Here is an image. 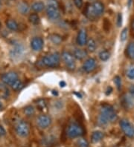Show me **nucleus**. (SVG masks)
Here are the masks:
<instances>
[{
  "label": "nucleus",
  "instance_id": "f257e3e1",
  "mask_svg": "<svg viewBox=\"0 0 134 147\" xmlns=\"http://www.w3.org/2000/svg\"><path fill=\"white\" fill-rule=\"evenodd\" d=\"M84 134H85V131H84V127L77 123H72L69 124L66 129V135L71 139L80 138Z\"/></svg>",
  "mask_w": 134,
  "mask_h": 147
},
{
  "label": "nucleus",
  "instance_id": "f03ea898",
  "mask_svg": "<svg viewBox=\"0 0 134 147\" xmlns=\"http://www.w3.org/2000/svg\"><path fill=\"white\" fill-rule=\"evenodd\" d=\"M100 115L104 116L110 122H114L118 118V115L115 111L114 108L110 104L104 103L101 106Z\"/></svg>",
  "mask_w": 134,
  "mask_h": 147
},
{
  "label": "nucleus",
  "instance_id": "7ed1b4c3",
  "mask_svg": "<svg viewBox=\"0 0 134 147\" xmlns=\"http://www.w3.org/2000/svg\"><path fill=\"white\" fill-rule=\"evenodd\" d=\"M42 63L48 68H56L60 65L61 56L59 53H53L42 58Z\"/></svg>",
  "mask_w": 134,
  "mask_h": 147
},
{
  "label": "nucleus",
  "instance_id": "20e7f679",
  "mask_svg": "<svg viewBox=\"0 0 134 147\" xmlns=\"http://www.w3.org/2000/svg\"><path fill=\"white\" fill-rule=\"evenodd\" d=\"M16 132L21 138H27L30 134V126L25 120H20L16 126Z\"/></svg>",
  "mask_w": 134,
  "mask_h": 147
},
{
  "label": "nucleus",
  "instance_id": "39448f33",
  "mask_svg": "<svg viewBox=\"0 0 134 147\" xmlns=\"http://www.w3.org/2000/svg\"><path fill=\"white\" fill-rule=\"evenodd\" d=\"M119 126L123 133L128 138H134V126L126 119L120 120Z\"/></svg>",
  "mask_w": 134,
  "mask_h": 147
},
{
  "label": "nucleus",
  "instance_id": "423d86ee",
  "mask_svg": "<svg viewBox=\"0 0 134 147\" xmlns=\"http://www.w3.org/2000/svg\"><path fill=\"white\" fill-rule=\"evenodd\" d=\"M61 57L68 69L71 71L75 70L76 68V63H75L74 56L71 53L68 51H63L61 54Z\"/></svg>",
  "mask_w": 134,
  "mask_h": 147
},
{
  "label": "nucleus",
  "instance_id": "0eeeda50",
  "mask_svg": "<svg viewBox=\"0 0 134 147\" xmlns=\"http://www.w3.org/2000/svg\"><path fill=\"white\" fill-rule=\"evenodd\" d=\"M52 121V118L49 115H41L37 119V124L40 129H46L51 126Z\"/></svg>",
  "mask_w": 134,
  "mask_h": 147
},
{
  "label": "nucleus",
  "instance_id": "6e6552de",
  "mask_svg": "<svg viewBox=\"0 0 134 147\" xmlns=\"http://www.w3.org/2000/svg\"><path fill=\"white\" fill-rule=\"evenodd\" d=\"M19 79L18 77V74L16 72L14 71H10L7 73L4 74L2 76V81L5 84L9 85L11 86L13 83H14L15 81H16Z\"/></svg>",
  "mask_w": 134,
  "mask_h": 147
},
{
  "label": "nucleus",
  "instance_id": "1a4fd4ad",
  "mask_svg": "<svg viewBox=\"0 0 134 147\" xmlns=\"http://www.w3.org/2000/svg\"><path fill=\"white\" fill-rule=\"evenodd\" d=\"M97 66V63L94 58H89L83 64V70L86 73H91L95 70Z\"/></svg>",
  "mask_w": 134,
  "mask_h": 147
},
{
  "label": "nucleus",
  "instance_id": "9d476101",
  "mask_svg": "<svg viewBox=\"0 0 134 147\" xmlns=\"http://www.w3.org/2000/svg\"><path fill=\"white\" fill-rule=\"evenodd\" d=\"M46 14L50 20H57L61 17V13L57 7L53 6H48L46 7Z\"/></svg>",
  "mask_w": 134,
  "mask_h": 147
},
{
  "label": "nucleus",
  "instance_id": "9b49d317",
  "mask_svg": "<svg viewBox=\"0 0 134 147\" xmlns=\"http://www.w3.org/2000/svg\"><path fill=\"white\" fill-rule=\"evenodd\" d=\"M44 45V41L41 37H34L31 41V48L34 51H41Z\"/></svg>",
  "mask_w": 134,
  "mask_h": 147
},
{
  "label": "nucleus",
  "instance_id": "f8f14e48",
  "mask_svg": "<svg viewBox=\"0 0 134 147\" xmlns=\"http://www.w3.org/2000/svg\"><path fill=\"white\" fill-rule=\"evenodd\" d=\"M87 33L86 31L84 28L80 29L79 31L78 34L77 36V43L78 45L80 46H84V45H86L87 42Z\"/></svg>",
  "mask_w": 134,
  "mask_h": 147
},
{
  "label": "nucleus",
  "instance_id": "ddd939ff",
  "mask_svg": "<svg viewBox=\"0 0 134 147\" xmlns=\"http://www.w3.org/2000/svg\"><path fill=\"white\" fill-rule=\"evenodd\" d=\"M122 102L125 109H131L134 107V97L131 94H124L122 97Z\"/></svg>",
  "mask_w": 134,
  "mask_h": 147
},
{
  "label": "nucleus",
  "instance_id": "4468645a",
  "mask_svg": "<svg viewBox=\"0 0 134 147\" xmlns=\"http://www.w3.org/2000/svg\"><path fill=\"white\" fill-rule=\"evenodd\" d=\"M24 48L20 44H16L14 46L12 50L11 51V57L13 59H17L23 54Z\"/></svg>",
  "mask_w": 134,
  "mask_h": 147
},
{
  "label": "nucleus",
  "instance_id": "2eb2a0df",
  "mask_svg": "<svg viewBox=\"0 0 134 147\" xmlns=\"http://www.w3.org/2000/svg\"><path fill=\"white\" fill-rule=\"evenodd\" d=\"M93 11L95 12L97 17H99L103 14L104 11V5L101 2H95L92 4Z\"/></svg>",
  "mask_w": 134,
  "mask_h": 147
},
{
  "label": "nucleus",
  "instance_id": "dca6fc26",
  "mask_svg": "<svg viewBox=\"0 0 134 147\" xmlns=\"http://www.w3.org/2000/svg\"><path fill=\"white\" fill-rule=\"evenodd\" d=\"M84 13H85L86 17L88 19H89L90 20H92V21H94V20H95L98 18L96 15H95L94 11H93L92 5H88L86 6V8H85V11H84Z\"/></svg>",
  "mask_w": 134,
  "mask_h": 147
},
{
  "label": "nucleus",
  "instance_id": "f3484780",
  "mask_svg": "<svg viewBox=\"0 0 134 147\" xmlns=\"http://www.w3.org/2000/svg\"><path fill=\"white\" fill-rule=\"evenodd\" d=\"M104 133L101 131L97 130V131H93V134L91 135V141L93 144H97L98 142H100L102 140V139L104 138Z\"/></svg>",
  "mask_w": 134,
  "mask_h": 147
},
{
  "label": "nucleus",
  "instance_id": "a211bd4d",
  "mask_svg": "<svg viewBox=\"0 0 134 147\" xmlns=\"http://www.w3.org/2000/svg\"><path fill=\"white\" fill-rule=\"evenodd\" d=\"M88 55V53L86 50L80 49H76L73 52V56L75 59L81 60L84 59V58H86Z\"/></svg>",
  "mask_w": 134,
  "mask_h": 147
},
{
  "label": "nucleus",
  "instance_id": "6ab92c4d",
  "mask_svg": "<svg viewBox=\"0 0 134 147\" xmlns=\"http://www.w3.org/2000/svg\"><path fill=\"white\" fill-rule=\"evenodd\" d=\"M10 96V91L5 85L0 83V98L7 99Z\"/></svg>",
  "mask_w": 134,
  "mask_h": 147
},
{
  "label": "nucleus",
  "instance_id": "aec40b11",
  "mask_svg": "<svg viewBox=\"0 0 134 147\" xmlns=\"http://www.w3.org/2000/svg\"><path fill=\"white\" fill-rule=\"evenodd\" d=\"M18 11L22 13V15H25L26 13L29 12V10H30V7L28 5V3H26L25 2H20L19 5H18Z\"/></svg>",
  "mask_w": 134,
  "mask_h": 147
},
{
  "label": "nucleus",
  "instance_id": "412c9836",
  "mask_svg": "<svg viewBox=\"0 0 134 147\" xmlns=\"http://www.w3.org/2000/svg\"><path fill=\"white\" fill-rule=\"evenodd\" d=\"M48 39L51 40L52 43L54 45H60L63 41V38L61 35L57 34H52L49 35Z\"/></svg>",
  "mask_w": 134,
  "mask_h": 147
},
{
  "label": "nucleus",
  "instance_id": "4be33fe9",
  "mask_svg": "<svg viewBox=\"0 0 134 147\" xmlns=\"http://www.w3.org/2000/svg\"><path fill=\"white\" fill-rule=\"evenodd\" d=\"M6 26L11 31H16L19 30V25L15 20H7L6 21Z\"/></svg>",
  "mask_w": 134,
  "mask_h": 147
},
{
  "label": "nucleus",
  "instance_id": "5701e85b",
  "mask_svg": "<svg viewBox=\"0 0 134 147\" xmlns=\"http://www.w3.org/2000/svg\"><path fill=\"white\" fill-rule=\"evenodd\" d=\"M126 55L131 59H134V42L129 43L126 49Z\"/></svg>",
  "mask_w": 134,
  "mask_h": 147
},
{
  "label": "nucleus",
  "instance_id": "b1692460",
  "mask_svg": "<svg viewBox=\"0 0 134 147\" xmlns=\"http://www.w3.org/2000/svg\"><path fill=\"white\" fill-rule=\"evenodd\" d=\"M86 45H87L88 51H90V52H94V51L96 50V48H97L96 42H95V40L93 39V38H91V39H89V40H87Z\"/></svg>",
  "mask_w": 134,
  "mask_h": 147
},
{
  "label": "nucleus",
  "instance_id": "393cba45",
  "mask_svg": "<svg viewBox=\"0 0 134 147\" xmlns=\"http://www.w3.org/2000/svg\"><path fill=\"white\" fill-rule=\"evenodd\" d=\"M45 8V5L42 2H34L31 5V9L35 12L38 13L43 11Z\"/></svg>",
  "mask_w": 134,
  "mask_h": 147
},
{
  "label": "nucleus",
  "instance_id": "a878e982",
  "mask_svg": "<svg viewBox=\"0 0 134 147\" xmlns=\"http://www.w3.org/2000/svg\"><path fill=\"white\" fill-rule=\"evenodd\" d=\"M29 20L31 23L33 25H38L40 22V19H39V16L37 13H31L30 14L29 17Z\"/></svg>",
  "mask_w": 134,
  "mask_h": 147
},
{
  "label": "nucleus",
  "instance_id": "bb28decb",
  "mask_svg": "<svg viewBox=\"0 0 134 147\" xmlns=\"http://www.w3.org/2000/svg\"><path fill=\"white\" fill-rule=\"evenodd\" d=\"M98 56H99V58H100L101 60H102V61H107L110 59V53L108 51L104 50L101 51Z\"/></svg>",
  "mask_w": 134,
  "mask_h": 147
},
{
  "label": "nucleus",
  "instance_id": "cd10ccee",
  "mask_svg": "<svg viewBox=\"0 0 134 147\" xmlns=\"http://www.w3.org/2000/svg\"><path fill=\"white\" fill-rule=\"evenodd\" d=\"M36 104H37V107L38 109L40 110V111L45 110L47 107V102L44 99H39Z\"/></svg>",
  "mask_w": 134,
  "mask_h": 147
},
{
  "label": "nucleus",
  "instance_id": "c85d7f7f",
  "mask_svg": "<svg viewBox=\"0 0 134 147\" xmlns=\"http://www.w3.org/2000/svg\"><path fill=\"white\" fill-rule=\"evenodd\" d=\"M24 113L27 117H32L35 114V109L32 106H28L24 109Z\"/></svg>",
  "mask_w": 134,
  "mask_h": 147
},
{
  "label": "nucleus",
  "instance_id": "c756f323",
  "mask_svg": "<svg viewBox=\"0 0 134 147\" xmlns=\"http://www.w3.org/2000/svg\"><path fill=\"white\" fill-rule=\"evenodd\" d=\"M11 87L12 88V89L14 90V91H19V90H20L22 87H23V83H22L21 80H20L18 79L17 80L15 81L14 83L11 85Z\"/></svg>",
  "mask_w": 134,
  "mask_h": 147
},
{
  "label": "nucleus",
  "instance_id": "7c9ffc66",
  "mask_svg": "<svg viewBox=\"0 0 134 147\" xmlns=\"http://www.w3.org/2000/svg\"><path fill=\"white\" fill-rule=\"evenodd\" d=\"M76 144H77L78 147H89V143H88L87 140L85 139V138H80L79 139H78L77 142H76Z\"/></svg>",
  "mask_w": 134,
  "mask_h": 147
},
{
  "label": "nucleus",
  "instance_id": "2f4dec72",
  "mask_svg": "<svg viewBox=\"0 0 134 147\" xmlns=\"http://www.w3.org/2000/svg\"><path fill=\"white\" fill-rule=\"evenodd\" d=\"M114 83L118 90L122 89V78L119 76H116L114 78Z\"/></svg>",
  "mask_w": 134,
  "mask_h": 147
},
{
  "label": "nucleus",
  "instance_id": "473e14b6",
  "mask_svg": "<svg viewBox=\"0 0 134 147\" xmlns=\"http://www.w3.org/2000/svg\"><path fill=\"white\" fill-rule=\"evenodd\" d=\"M127 31H128V29L127 28H125L122 30V33H121V35H120V40L122 42H124L125 40H127Z\"/></svg>",
  "mask_w": 134,
  "mask_h": 147
},
{
  "label": "nucleus",
  "instance_id": "72a5a7b5",
  "mask_svg": "<svg viewBox=\"0 0 134 147\" xmlns=\"http://www.w3.org/2000/svg\"><path fill=\"white\" fill-rule=\"evenodd\" d=\"M98 123H99L101 126H106V125L109 123V121L104 116H102L101 115H100L99 117H98Z\"/></svg>",
  "mask_w": 134,
  "mask_h": 147
},
{
  "label": "nucleus",
  "instance_id": "f704fd0d",
  "mask_svg": "<svg viewBox=\"0 0 134 147\" xmlns=\"http://www.w3.org/2000/svg\"><path fill=\"white\" fill-rule=\"evenodd\" d=\"M47 5L48 6H53L55 7H59V3L57 2V0H48L47 2Z\"/></svg>",
  "mask_w": 134,
  "mask_h": 147
},
{
  "label": "nucleus",
  "instance_id": "c9c22d12",
  "mask_svg": "<svg viewBox=\"0 0 134 147\" xmlns=\"http://www.w3.org/2000/svg\"><path fill=\"white\" fill-rule=\"evenodd\" d=\"M127 77L130 80H134V68L129 69L127 72Z\"/></svg>",
  "mask_w": 134,
  "mask_h": 147
},
{
  "label": "nucleus",
  "instance_id": "e433bc0d",
  "mask_svg": "<svg viewBox=\"0 0 134 147\" xmlns=\"http://www.w3.org/2000/svg\"><path fill=\"white\" fill-rule=\"evenodd\" d=\"M54 140V138H52V136L47 137L46 138L44 139V144L46 145H49V144H52L53 143Z\"/></svg>",
  "mask_w": 134,
  "mask_h": 147
},
{
  "label": "nucleus",
  "instance_id": "4c0bfd02",
  "mask_svg": "<svg viewBox=\"0 0 134 147\" xmlns=\"http://www.w3.org/2000/svg\"><path fill=\"white\" fill-rule=\"evenodd\" d=\"M75 5L78 7V8H81L84 5V1L83 0H73Z\"/></svg>",
  "mask_w": 134,
  "mask_h": 147
},
{
  "label": "nucleus",
  "instance_id": "58836bf2",
  "mask_svg": "<svg viewBox=\"0 0 134 147\" xmlns=\"http://www.w3.org/2000/svg\"><path fill=\"white\" fill-rule=\"evenodd\" d=\"M122 24V13H118V18H117V25L118 27H121Z\"/></svg>",
  "mask_w": 134,
  "mask_h": 147
},
{
  "label": "nucleus",
  "instance_id": "ea45409f",
  "mask_svg": "<svg viewBox=\"0 0 134 147\" xmlns=\"http://www.w3.org/2000/svg\"><path fill=\"white\" fill-rule=\"evenodd\" d=\"M5 135H6L5 129H4L3 126L0 125V137H4Z\"/></svg>",
  "mask_w": 134,
  "mask_h": 147
},
{
  "label": "nucleus",
  "instance_id": "a19ab883",
  "mask_svg": "<svg viewBox=\"0 0 134 147\" xmlns=\"http://www.w3.org/2000/svg\"><path fill=\"white\" fill-rule=\"evenodd\" d=\"M129 93H130V94L133 97H134V85H133V86L130 87V88H129Z\"/></svg>",
  "mask_w": 134,
  "mask_h": 147
},
{
  "label": "nucleus",
  "instance_id": "79ce46f5",
  "mask_svg": "<svg viewBox=\"0 0 134 147\" xmlns=\"http://www.w3.org/2000/svg\"><path fill=\"white\" fill-rule=\"evenodd\" d=\"M112 91H113V88H111V87H108V88H107V92H106V94L107 95L110 94L112 92Z\"/></svg>",
  "mask_w": 134,
  "mask_h": 147
},
{
  "label": "nucleus",
  "instance_id": "37998d69",
  "mask_svg": "<svg viewBox=\"0 0 134 147\" xmlns=\"http://www.w3.org/2000/svg\"><path fill=\"white\" fill-rule=\"evenodd\" d=\"M60 85H61V86H62V87H64V86H66V83L62 81V82H61V83H60Z\"/></svg>",
  "mask_w": 134,
  "mask_h": 147
},
{
  "label": "nucleus",
  "instance_id": "c03bdc74",
  "mask_svg": "<svg viewBox=\"0 0 134 147\" xmlns=\"http://www.w3.org/2000/svg\"><path fill=\"white\" fill-rule=\"evenodd\" d=\"M2 109H3V106H2V102H1V101H0V111Z\"/></svg>",
  "mask_w": 134,
  "mask_h": 147
},
{
  "label": "nucleus",
  "instance_id": "a18cd8bd",
  "mask_svg": "<svg viewBox=\"0 0 134 147\" xmlns=\"http://www.w3.org/2000/svg\"><path fill=\"white\" fill-rule=\"evenodd\" d=\"M132 28H133V30L134 31V20H133V22H132Z\"/></svg>",
  "mask_w": 134,
  "mask_h": 147
},
{
  "label": "nucleus",
  "instance_id": "49530a36",
  "mask_svg": "<svg viewBox=\"0 0 134 147\" xmlns=\"http://www.w3.org/2000/svg\"><path fill=\"white\" fill-rule=\"evenodd\" d=\"M1 6H2V0H0V8H1Z\"/></svg>",
  "mask_w": 134,
  "mask_h": 147
},
{
  "label": "nucleus",
  "instance_id": "de8ad7c7",
  "mask_svg": "<svg viewBox=\"0 0 134 147\" xmlns=\"http://www.w3.org/2000/svg\"><path fill=\"white\" fill-rule=\"evenodd\" d=\"M0 26H1V23H0Z\"/></svg>",
  "mask_w": 134,
  "mask_h": 147
}]
</instances>
